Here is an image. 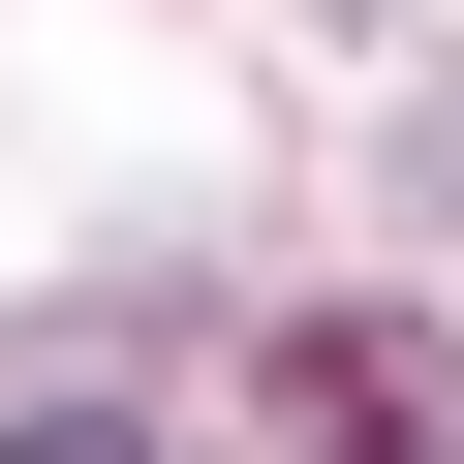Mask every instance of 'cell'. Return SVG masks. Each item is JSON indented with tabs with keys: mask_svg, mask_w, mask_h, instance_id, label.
<instances>
[{
	"mask_svg": "<svg viewBox=\"0 0 464 464\" xmlns=\"http://www.w3.org/2000/svg\"><path fill=\"white\" fill-rule=\"evenodd\" d=\"M279 402H310V464H433V372H402V341H310Z\"/></svg>",
	"mask_w": 464,
	"mask_h": 464,
	"instance_id": "6da1fadb",
	"label": "cell"
},
{
	"mask_svg": "<svg viewBox=\"0 0 464 464\" xmlns=\"http://www.w3.org/2000/svg\"><path fill=\"white\" fill-rule=\"evenodd\" d=\"M0 464H155V433H124V402H32V433H0Z\"/></svg>",
	"mask_w": 464,
	"mask_h": 464,
	"instance_id": "7a4b0ae2",
	"label": "cell"
}]
</instances>
